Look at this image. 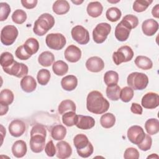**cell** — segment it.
I'll list each match as a JSON object with an SVG mask.
<instances>
[{
  "instance_id": "6da1fadb",
  "label": "cell",
  "mask_w": 159,
  "mask_h": 159,
  "mask_svg": "<svg viewBox=\"0 0 159 159\" xmlns=\"http://www.w3.org/2000/svg\"><path fill=\"white\" fill-rule=\"evenodd\" d=\"M109 102L98 91H91L86 98V108L88 111L95 114L106 112L109 108Z\"/></svg>"
},
{
  "instance_id": "7a4b0ae2",
  "label": "cell",
  "mask_w": 159,
  "mask_h": 159,
  "mask_svg": "<svg viewBox=\"0 0 159 159\" xmlns=\"http://www.w3.org/2000/svg\"><path fill=\"white\" fill-rule=\"evenodd\" d=\"M55 24L54 17L48 13H43L35 21L33 32L39 36H43Z\"/></svg>"
},
{
  "instance_id": "3957f363",
  "label": "cell",
  "mask_w": 159,
  "mask_h": 159,
  "mask_svg": "<svg viewBox=\"0 0 159 159\" xmlns=\"http://www.w3.org/2000/svg\"><path fill=\"white\" fill-rule=\"evenodd\" d=\"M127 84L132 89L142 90L147 86L148 84V78L143 73L133 72L127 76Z\"/></svg>"
},
{
  "instance_id": "277c9868",
  "label": "cell",
  "mask_w": 159,
  "mask_h": 159,
  "mask_svg": "<svg viewBox=\"0 0 159 159\" xmlns=\"http://www.w3.org/2000/svg\"><path fill=\"white\" fill-rule=\"evenodd\" d=\"M134 57V52L131 47L127 45L122 46L118 48L117 52L113 53L112 59L116 65L122 63L130 61Z\"/></svg>"
},
{
  "instance_id": "5b68a950",
  "label": "cell",
  "mask_w": 159,
  "mask_h": 159,
  "mask_svg": "<svg viewBox=\"0 0 159 159\" xmlns=\"http://www.w3.org/2000/svg\"><path fill=\"white\" fill-rule=\"evenodd\" d=\"M18 30L16 27L12 25L4 26L1 31V41L6 46L12 45L18 36Z\"/></svg>"
},
{
  "instance_id": "8992f818",
  "label": "cell",
  "mask_w": 159,
  "mask_h": 159,
  "mask_svg": "<svg viewBox=\"0 0 159 159\" xmlns=\"http://www.w3.org/2000/svg\"><path fill=\"white\" fill-rule=\"evenodd\" d=\"M45 43L48 48L60 50L65 47L66 40L65 36L61 34L51 33L46 36Z\"/></svg>"
},
{
  "instance_id": "52a82bcc",
  "label": "cell",
  "mask_w": 159,
  "mask_h": 159,
  "mask_svg": "<svg viewBox=\"0 0 159 159\" xmlns=\"http://www.w3.org/2000/svg\"><path fill=\"white\" fill-rule=\"evenodd\" d=\"M111 30V26L106 22L98 24L93 31V38L97 43H103Z\"/></svg>"
},
{
  "instance_id": "ba28073f",
  "label": "cell",
  "mask_w": 159,
  "mask_h": 159,
  "mask_svg": "<svg viewBox=\"0 0 159 159\" xmlns=\"http://www.w3.org/2000/svg\"><path fill=\"white\" fill-rule=\"evenodd\" d=\"M2 69L5 73L17 78L24 77L27 75L29 71L27 65L16 61H14L11 66L6 68H2Z\"/></svg>"
},
{
  "instance_id": "9c48e42d",
  "label": "cell",
  "mask_w": 159,
  "mask_h": 159,
  "mask_svg": "<svg viewBox=\"0 0 159 159\" xmlns=\"http://www.w3.org/2000/svg\"><path fill=\"white\" fill-rule=\"evenodd\" d=\"M71 34L73 40L80 45L87 44L89 41V34L84 27L78 25L72 28Z\"/></svg>"
},
{
  "instance_id": "30bf717a",
  "label": "cell",
  "mask_w": 159,
  "mask_h": 159,
  "mask_svg": "<svg viewBox=\"0 0 159 159\" xmlns=\"http://www.w3.org/2000/svg\"><path fill=\"white\" fill-rule=\"evenodd\" d=\"M46 135L42 134H34L30 135V148L34 153H40L45 149Z\"/></svg>"
},
{
  "instance_id": "8fae6325",
  "label": "cell",
  "mask_w": 159,
  "mask_h": 159,
  "mask_svg": "<svg viewBox=\"0 0 159 159\" xmlns=\"http://www.w3.org/2000/svg\"><path fill=\"white\" fill-rule=\"evenodd\" d=\"M127 134L129 141L135 145L140 143L145 135L142 127L136 125L131 126L128 129Z\"/></svg>"
},
{
  "instance_id": "7c38bea8",
  "label": "cell",
  "mask_w": 159,
  "mask_h": 159,
  "mask_svg": "<svg viewBox=\"0 0 159 159\" xmlns=\"http://www.w3.org/2000/svg\"><path fill=\"white\" fill-rule=\"evenodd\" d=\"M142 106L146 109H154L159 105V96L157 93L149 92L146 93L141 101Z\"/></svg>"
},
{
  "instance_id": "4fadbf2b",
  "label": "cell",
  "mask_w": 159,
  "mask_h": 159,
  "mask_svg": "<svg viewBox=\"0 0 159 159\" xmlns=\"http://www.w3.org/2000/svg\"><path fill=\"white\" fill-rule=\"evenodd\" d=\"M85 65L89 71L98 73L104 69V62L99 57H92L87 60Z\"/></svg>"
},
{
  "instance_id": "5bb4252c",
  "label": "cell",
  "mask_w": 159,
  "mask_h": 159,
  "mask_svg": "<svg viewBox=\"0 0 159 159\" xmlns=\"http://www.w3.org/2000/svg\"><path fill=\"white\" fill-rule=\"evenodd\" d=\"M8 129L12 136L19 137L25 132V124L21 120L14 119L9 125Z\"/></svg>"
},
{
  "instance_id": "9a60e30c",
  "label": "cell",
  "mask_w": 159,
  "mask_h": 159,
  "mask_svg": "<svg viewBox=\"0 0 159 159\" xmlns=\"http://www.w3.org/2000/svg\"><path fill=\"white\" fill-rule=\"evenodd\" d=\"M64 55L67 61L71 63H75L80 60L81 57V51L76 45H70L65 50Z\"/></svg>"
},
{
  "instance_id": "2e32d148",
  "label": "cell",
  "mask_w": 159,
  "mask_h": 159,
  "mask_svg": "<svg viewBox=\"0 0 159 159\" xmlns=\"http://www.w3.org/2000/svg\"><path fill=\"white\" fill-rule=\"evenodd\" d=\"M56 155L58 158L66 159L69 158L72 153L70 145L66 141H60L57 143Z\"/></svg>"
},
{
  "instance_id": "e0dca14e",
  "label": "cell",
  "mask_w": 159,
  "mask_h": 159,
  "mask_svg": "<svg viewBox=\"0 0 159 159\" xmlns=\"http://www.w3.org/2000/svg\"><path fill=\"white\" fill-rule=\"evenodd\" d=\"M95 125L93 117L88 116L77 115V120L75 125L82 130H88L93 128Z\"/></svg>"
},
{
  "instance_id": "ac0fdd59",
  "label": "cell",
  "mask_w": 159,
  "mask_h": 159,
  "mask_svg": "<svg viewBox=\"0 0 159 159\" xmlns=\"http://www.w3.org/2000/svg\"><path fill=\"white\" fill-rule=\"evenodd\" d=\"M142 32L147 36L153 35L158 29V23L153 19L144 20L142 25Z\"/></svg>"
},
{
  "instance_id": "d6986e66",
  "label": "cell",
  "mask_w": 159,
  "mask_h": 159,
  "mask_svg": "<svg viewBox=\"0 0 159 159\" xmlns=\"http://www.w3.org/2000/svg\"><path fill=\"white\" fill-rule=\"evenodd\" d=\"M20 87L26 93H31L34 91L37 87V83L34 77L26 75L20 81Z\"/></svg>"
},
{
  "instance_id": "ffe728a7",
  "label": "cell",
  "mask_w": 159,
  "mask_h": 159,
  "mask_svg": "<svg viewBox=\"0 0 159 159\" xmlns=\"http://www.w3.org/2000/svg\"><path fill=\"white\" fill-rule=\"evenodd\" d=\"M27 148L26 143L22 140L16 141L12 146V152L16 158H22L27 153Z\"/></svg>"
},
{
  "instance_id": "44dd1931",
  "label": "cell",
  "mask_w": 159,
  "mask_h": 159,
  "mask_svg": "<svg viewBox=\"0 0 159 159\" xmlns=\"http://www.w3.org/2000/svg\"><path fill=\"white\" fill-rule=\"evenodd\" d=\"M61 85L65 91H73L78 85V79L75 75H67L61 79Z\"/></svg>"
},
{
  "instance_id": "7402d4cb",
  "label": "cell",
  "mask_w": 159,
  "mask_h": 159,
  "mask_svg": "<svg viewBox=\"0 0 159 159\" xmlns=\"http://www.w3.org/2000/svg\"><path fill=\"white\" fill-rule=\"evenodd\" d=\"M130 30L120 22L116 27L115 37L119 41L124 42L129 38Z\"/></svg>"
},
{
  "instance_id": "603a6c76",
  "label": "cell",
  "mask_w": 159,
  "mask_h": 159,
  "mask_svg": "<svg viewBox=\"0 0 159 159\" xmlns=\"http://www.w3.org/2000/svg\"><path fill=\"white\" fill-rule=\"evenodd\" d=\"M88 15L92 17H98L100 16L103 11V7L99 1H93L88 4L86 9Z\"/></svg>"
},
{
  "instance_id": "cb8c5ba5",
  "label": "cell",
  "mask_w": 159,
  "mask_h": 159,
  "mask_svg": "<svg viewBox=\"0 0 159 159\" xmlns=\"http://www.w3.org/2000/svg\"><path fill=\"white\" fill-rule=\"evenodd\" d=\"M70 6L67 1L57 0L53 4L52 9L53 12L58 15H63L67 13L70 10Z\"/></svg>"
},
{
  "instance_id": "d4e9b609",
  "label": "cell",
  "mask_w": 159,
  "mask_h": 159,
  "mask_svg": "<svg viewBox=\"0 0 159 159\" xmlns=\"http://www.w3.org/2000/svg\"><path fill=\"white\" fill-rule=\"evenodd\" d=\"M54 60V55L49 51L43 52L39 55L38 57V62L39 64L45 67L50 66L51 65H52Z\"/></svg>"
},
{
  "instance_id": "484cf974",
  "label": "cell",
  "mask_w": 159,
  "mask_h": 159,
  "mask_svg": "<svg viewBox=\"0 0 159 159\" xmlns=\"http://www.w3.org/2000/svg\"><path fill=\"white\" fill-rule=\"evenodd\" d=\"M134 62L138 68L143 70H150L153 66V63L151 59L145 56H137Z\"/></svg>"
},
{
  "instance_id": "4316f807",
  "label": "cell",
  "mask_w": 159,
  "mask_h": 159,
  "mask_svg": "<svg viewBox=\"0 0 159 159\" xmlns=\"http://www.w3.org/2000/svg\"><path fill=\"white\" fill-rule=\"evenodd\" d=\"M23 46L26 52L30 55L36 53L39 49V43L38 40L33 37L28 39L23 44Z\"/></svg>"
},
{
  "instance_id": "83f0119b",
  "label": "cell",
  "mask_w": 159,
  "mask_h": 159,
  "mask_svg": "<svg viewBox=\"0 0 159 159\" xmlns=\"http://www.w3.org/2000/svg\"><path fill=\"white\" fill-rule=\"evenodd\" d=\"M145 129L147 134L150 135L157 134L159 131L158 120L154 118L148 119L145 123Z\"/></svg>"
},
{
  "instance_id": "f1b7e54d",
  "label": "cell",
  "mask_w": 159,
  "mask_h": 159,
  "mask_svg": "<svg viewBox=\"0 0 159 159\" xmlns=\"http://www.w3.org/2000/svg\"><path fill=\"white\" fill-rule=\"evenodd\" d=\"M66 134V129L61 124L55 125L51 130V136L55 140H63Z\"/></svg>"
},
{
  "instance_id": "f546056e",
  "label": "cell",
  "mask_w": 159,
  "mask_h": 159,
  "mask_svg": "<svg viewBox=\"0 0 159 159\" xmlns=\"http://www.w3.org/2000/svg\"><path fill=\"white\" fill-rule=\"evenodd\" d=\"M53 73L57 76H63L68 71V65L62 60H58L53 63L52 66Z\"/></svg>"
},
{
  "instance_id": "4dcf8cb0",
  "label": "cell",
  "mask_w": 159,
  "mask_h": 159,
  "mask_svg": "<svg viewBox=\"0 0 159 159\" xmlns=\"http://www.w3.org/2000/svg\"><path fill=\"white\" fill-rule=\"evenodd\" d=\"M58 111L60 114H63L67 111H76L75 103L70 99L62 101L58 107Z\"/></svg>"
},
{
  "instance_id": "1f68e13d",
  "label": "cell",
  "mask_w": 159,
  "mask_h": 159,
  "mask_svg": "<svg viewBox=\"0 0 159 159\" xmlns=\"http://www.w3.org/2000/svg\"><path fill=\"white\" fill-rule=\"evenodd\" d=\"M116 123V117L112 113H106L103 114L100 119V124L102 127L109 129L114 125Z\"/></svg>"
},
{
  "instance_id": "d6a6232c",
  "label": "cell",
  "mask_w": 159,
  "mask_h": 159,
  "mask_svg": "<svg viewBox=\"0 0 159 159\" xmlns=\"http://www.w3.org/2000/svg\"><path fill=\"white\" fill-rule=\"evenodd\" d=\"M14 98V94L10 89H2L0 93V104L9 106L12 103Z\"/></svg>"
},
{
  "instance_id": "836d02e7",
  "label": "cell",
  "mask_w": 159,
  "mask_h": 159,
  "mask_svg": "<svg viewBox=\"0 0 159 159\" xmlns=\"http://www.w3.org/2000/svg\"><path fill=\"white\" fill-rule=\"evenodd\" d=\"M120 88L117 84H114L112 86H109L106 88V96L107 97L112 101H117L120 98Z\"/></svg>"
},
{
  "instance_id": "e575fe53",
  "label": "cell",
  "mask_w": 159,
  "mask_h": 159,
  "mask_svg": "<svg viewBox=\"0 0 159 159\" xmlns=\"http://www.w3.org/2000/svg\"><path fill=\"white\" fill-rule=\"evenodd\" d=\"M104 81L107 86L117 84L119 81L118 73L112 70L106 71L104 76Z\"/></svg>"
},
{
  "instance_id": "d590c367",
  "label": "cell",
  "mask_w": 159,
  "mask_h": 159,
  "mask_svg": "<svg viewBox=\"0 0 159 159\" xmlns=\"http://www.w3.org/2000/svg\"><path fill=\"white\" fill-rule=\"evenodd\" d=\"M90 142L86 135L83 134H77L73 139V143L76 150H80L86 147Z\"/></svg>"
},
{
  "instance_id": "8d00e7d4",
  "label": "cell",
  "mask_w": 159,
  "mask_h": 159,
  "mask_svg": "<svg viewBox=\"0 0 159 159\" xmlns=\"http://www.w3.org/2000/svg\"><path fill=\"white\" fill-rule=\"evenodd\" d=\"M125 26L130 30L135 28L139 24V19L137 17L132 14H127L120 21Z\"/></svg>"
},
{
  "instance_id": "74e56055",
  "label": "cell",
  "mask_w": 159,
  "mask_h": 159,
  "mask_svg": "<svg viewBox=\"0 0 159 159\" xmlns=\"http://www.w3.org/2000/svg\"><path fill=\"white\" fill-rule=\"evenodd\" d=\"M77 115L74 111L66 112L62 116V122L68 127H71L75 125Z\"/></svg>"
},
{
  "instance_id": "f35d334b",
  "label": "cell",
  "mask_w": 159,
  "mask_h": 159,
  "mask_svg": "<svg viewBox=\"0 0 159 159\" xmlns=\"http://www.w3.org/2000/svg\"><path fill=\"white\" fill-rule=\"evenodd\" d=\"M122 13L119 9L116 7H112L109 8L106 12V18L111 22H114L117 21L120 19L121 17Z\"/></svg>"
},
{
  "instance_id": "ab89813d",
  "label": "cell",
  "mask_w": 159,
  "mask_h": 159,
  "mask_svg": "<svg viewBox=\"0 0 159 159\" xmlns=\"http://www.w3.org/2000/svg\"><path fill=\"white\" fill-rule=\"evenodd\" d=\"M152 0H136L133 4V9L137 12L145 11L152 3Z\"/></svg>"
},
{
  "instance_id": "60d3db41",
  "label": "cell",
  "mask_w": 159,
  "mask_h": 159,
  "mask_svg": "<svg viewBox=\"0 0 159 159\" xmlns=\"http://www.w3.org/2000/svg\"><path fill=\"white\" fill-rule=\"evenodd\" d=\"M50 73L49 70L47 69H41L38 71L37 75V79L38 81V83L42 85L45 86L47 84V83L49 82L50 79Z\"/></svg>"
},
{
  "instance_id": "b9f144b4",
  "label": "cell",
  "mask_w": 159,
  "mask_h": 159,
  "mask_svg": "<svg viewBox=\"0 0 159 159\" xmlns=\"http://www.w3.org/2000/svg\"><path fill=\"white\" fill-rule=\"evenodd\" d=\"M12 21L17 24H23L27 19V14L22 9H16L12 14Z\"/></svg>"
},
{
  "instance_id": "7bdbcfd3",
  "label": "cell",
  "mask_w": 159,
  "mask_h": 159,
  "mask_svg": "<svg viewBox=\"0 0 159 159\" xmlns=\"http://www.w3.org/2000/svg\"><path fill=\"white\" fill-rule=\"evenodd\" d=\"M14 61V57L10 52H5L1 53L0 57V64L2 68H6L11 66Z\"/></svg>"
},
{
  "instance_id": "ee69618b",
  "label": "cell",
  "mask_w": 159,
  "mask_h": 159,
  "mask_svg": "<svg viewBox=\"0 0 159 159\" xmlns=\"http://www.w3.org/2000/svg\"><path fill=\"white\" fill-rule=\"evenodd\" d=\"M134 97V89L129 86H125L120 89V99L124 102H129Z\"/></svg>"
},
{
  "instance_id": "f6af8a7d",
  "label": "cell",
  "mask_w": 159,
  "mask_h": 159,
  "mask_svg": "<svg viewBox=\"0 0 159 159\" xmlns=\"http://www.w3.org/2000/svg\"><path fill=\"white\" fill-rule=\"evenodd\" d=\"M11 12L10 6L6 2L0 3V20L4 21L7 19Z\"/></svg>"
},
{
  "instance_id": "bcb514c9",
  "label": "cell",
  "mask_w": 159,
  "mask_h": 159,
  "mask_svg": "<svg viewBox=\"0 0 159 159\" xmlns=\"http://www.w3.org/2000/svg\"><path fill=\"white\" fill-rule=\"evenodd\" d=\"M152 144V137L148 134H145V137L142 142L138 144L137 146L139 149L142 151H147L150 149Z\"/></svg>"
},
{
  "instance_id": "7dc6e473",
  "label": "cell",
  "mask_w": 159,
  "mask_h": 159,
  "mask_svg": "<svg viewBox=\"0 0 159 159\" xmlns=\"http://www.w3.org/2000/svg\"><path fill=\"white\" fill-rule=\"evenodd\" d=\"M76 151L78 155L80 156L81 157L88 158L93 154L94 151V148L91 143L89 142V144L86 147L80 150H76Z\"/></svg>"
},
{
  "instance_id": "c3c4849f",
  "label": "cell",
  "mask_w": 159,
  "mask_h": 159,
  "mask_svg": "<svg viewBox=\"0 0 159 159\" xmlns=\"http://www.w3.org/2000/svg\"><path fill=\"white\" fill-rule=\"evenodd\" d=\"M125 159H138L139 158V152L135 148H127L124 153Z\"/></svg>"
},
{
  "instance_id": "681fc988",
  "label": "cell",
  "mask_w": 159,
  "mask_h": 159,
  "mask_svg": "<svg viewBox=\"0 0 159 159\" xmlns=\"http://www.w3.org/2000/svg\"><path fill=\"white\" fill-rule=\"evenodd\" d=\"M15 55L16 57L22 60H26L29 59L32 55H29L25 50L23 45L18 47L15 52Z\"/></svg>"
},
{
  "instance_id": "f907efd6",
  "label": "cell",
  "mask_w": 159,
  "mask_h": 159,
  "mask_svg": "<svg viewBox=\"0 0 159 159\" xmlns=\"http://www.w3.org/2000/svg\"><path fill=\"white\" fill-rule=\"evenodd\" d=\"M56 148L54 145V143L52 140H50L45 145V152L48 157H52L56 154Z\"/></svg>"
},
{
  "instance_id": "816d5d0a",
  "label": "cell",
  "mask_w": 159,
  "mask_h": 159,
  "mask_svg": "<svg viewBox=\"0 0 159 159\" xmlns=\"http://www.w3.org/2000/svg\"><path fill=\"white\" fill-rule=\"evenodd\" d=\"M20 2L23 7L26 9H30L34 8L36 6L38 1L37 0H21Z\"/></svg>"
},
{
  "instance_id": "f5cc1de1",
  "label": "cell",
  "mask_w": 159,
  "mask_h": 159,
  "mask_svg": "<svg viewBox=\"0 0 159 159\" xmlns=\"http://www.w3.org/2000/svg\"><path fill=\"white\" fill-rule=\"evenodd\" d=\"M130 111L132 113L139 114V115H141L143 112L142 106L139 104L135 103V102H133L132 104L130 107Z\"/></svg>"
},
{
  "instance_id": "db71d44e",
  "label": "cell",
  "mask_w": 159,
  "mask_h": 159,
  "mask_svg": "<svg viewBox=\"0 0 159 159\" xmlns=\"http://www.w3.org/2000/svg\"><path fill=\"white\" fill-rule=\"evenodd\" d=\"M152 16L154 17L158 18L159 17V4H156L152 9Z\"/></svg>"
},
{
  "instance_id": "11a10c76",
  "label": "cell",
  "mask_w": 159,
  "mask_h": 159,
  "mask_svg": "<svg viewBox=\"0 0 159 159\" xmlns=\"http://www.w3.org/2000/svg\"><path fill=\"white\" fill-rule=\"evenodd\" d=\"M1 105V112H0V116H3L4 114H6L9 109V107L8 106H4V105Z\"/></svg>"
},
{
  "instance_id": "9f6ffc18",
  "label": "cell",
  "mask_w": 159,
  "mask_h": 159,
  "mask_svg": "<svg viewBox=\"0 0 159 159\" xmlns=\"http://www.w3.org/2000/svg\"><path fill=\"white\" fill-rule=\"evenodd\" d=\"M158 158V156L156 153H153L151 155H149L147 157V158Z\"/></svg>"
},
{
  "instance_id": "6f0895ef",
  "label": "cell",
  "mask_w": 159,
  "mask_h": 159,
  "mask_svg": "<svg viewBox=\"0 0 159 159\" xmlns=\"http://www.w3.org/2000/svg\"><path fill=\"white\" fill-rule=\"evenodd\" d=\"M71 2L76 5H80L82 2H83V1H71Z\"/></svg>"
}]
</instances>
